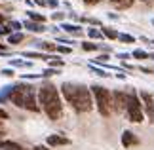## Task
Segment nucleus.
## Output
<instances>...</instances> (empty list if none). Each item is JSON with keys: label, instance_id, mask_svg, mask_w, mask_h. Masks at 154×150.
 <instances>
[{"label": "nucleus", "instance_id": "f257e3e1", "mask_svg": "<svg viewBox=\"0 0 154 150\" xmlns=\"http://www.w3.org/2000/svg\"><path fill=\"white\" fill-rule=\"evenodd\" d=\"M61 91L76 112H90L93 109V95L86 86L65 82L61 86Z\"/></svg>", "mask_w": 154, "mask_h": 150}, {"label": "nucleus", "instance_id": "f03ea898", "mask_svg": "<svg viewBox=\"0 0 154 150\" xmlns=\"http://www.w3.org/2000/svg\"><path fill=\"white\" fill-rule=\"evenodd\" d=\"M38 103L42 105L44 112L48 114L51 120H57L63 112V105H61V97L57 93V87L53 84H44L38 91Z\"/></svg>", "mask_w": 154, "mask_h": 150}, {"label": "nucleus", "instance_id": "7ed1b4c3", "mask_svg": "<svg viewBox=\"0 0 154 150\" xmlns=\"http://www.w3.org/2000/svg\"><path fill=\"white\" fill-rule=\"evenodd\" d=\"M93 99H95V103H97V109L99 112L103 114V116H110L112 114V101H110V91H106L105 87L101 86H93Z\"/></svg>", "mask_w": 154, "mask_h": 150}, {"label": "nucleus", "instance_id": "20e7f679", "mask_svg": "<svg viewBox=\"0 0 154 150\" xmlns=\"http://www.w3.org/2000/svg\"><path fill=\"white\" fill-rule=\"evenodd\" d=\"M126 110L129 114V120L135 124H141L145 120L143 116V106H141V101H139V95L135 91H129L128 93V103H126Z\"/></svg>", "mask_w": 154, "mask_h": 150}, {"label": "nucleus", "instance_id": "39448f33", "mask_svg": "<svg viewBox=\"0 0 154 150\" xmlns=\"http://www.w3.org/2000/svg\"><path fill=\"white\" fill-rule=\"evenodd\" d=\"M27 87L29 84L25 86V84H17V86L14 87V91H11L10 95V103H14L15 106H25V95H27Z\"/></svg>", "mask_w": 154, "mask_h": 150}, {"label": "nucleus", "instance_id": "423d86ee", "mask_svg": "<svg viewBox=\"0 0 154 150\" xmlns=\"http://www.w3.org/2000/svg\"><path fill=\"white\" fill-rule=\"evenodd\" d=\"M23 109H29V110H32V112H38V103H36V89H34V86H31L29 84V87H27V95H25V106Z\"/></svg>", "mask_w": 154, "mask_h": 150}, {"label": "nucleus", "instance_id": "0eeeda50", "mask_svg": "<svg viewBox=\"0 0 154 150\" xmlns=\"http://www.w3.org/2000/svg\"><path fill=\"white\" fill-rule=\"evenodd\" d=\"M110 101H112V110L120 112L126 109V103H128V93H122V91H112L110 93Z\"/></svg>", "mask_w": 154, "mask_h": 150}, {"label": "nucleus", "instance_id": "6e6552de", "mask_svg": "<svg viewBox=\"0 0 154 150\" xmlns=\"http://www.w3.org/2000/svg\"><path fill=\"white\" fill-rule=\"evenodd\" d=\"M141 99L145 103V110L149 114V118H154V97L149 91H141Z\"/></svg>", "mask_w": 154, "mask_h": 150}, {"label": "nucleus", "instance_id": "1a4fd4ad", "mask_svg": "<svg viewBox=\"0 0 154 150\" xmlns=\"http://www.w3.org/2000/svg\"><path fill=\"white\" fill-rule=\"evenodd\" d=\"M46 142H48L50 146H65V145H69V139L67 137H61V135H50L48 139H46Z\"/></svg>", "mask_w": 154, "mask_h": 150}, {"label": "nucleus", "instance_id": "9d476101", "mask_svg": "<svg viewBox=\"0 0 154 150\" xmlns=\"http://www.w3.org/2000/svg\"><path fill=\"white\" fill-rule=\"evenodd\" d=\"M135 142H137V137H135L131 131H124V133H122V145L126 146V148L128 146H133Z\"/></svg>", "mask_w": 154, "mask_h": 150}, {"label": "nucleus", "instance_id": "9b49d317", "mask_svg": "<svg viewBox=\"0 0 154 150\" xmlns=\"http://www.w3.org/2000/svg\"><path fill=\"white\" fill-rule=\"evenodd\" d=\"M25 27H27V31H32V32H44L46 31L44 23H36V21H25Z\"/></svg>", "mask_w": 154, "mask_h": 150}, {"label": "nucleus", "instance_id": "f8f14e48", "mask_svg": "<svg viewBox=\"0 0 154 150\" xmlns=\"http://www.w3.org/2000/svg\"><path fill=\"white\" fill-rule=\"evenodd\" d=\"M61 27H63L67 32H70V34H76V36H80V34H82V29H80L78 25H70V23H63Z\"/></svg>", "mask_w": 154, "mask_h": 150}, {"label": "nucleus", "instance_id": "ddd939ff", "mask_svg": "<svg viewBox=\"0 0 154 150\" xmlns=\"http://www.w3.org/2000/svg\"><path fill=\"white\" fill-rule=\"evenodd\" d=\"M0 150H23L17 142H11V141H6V142H0Z\"/></svg>", "mask_w": 154, "mask_h": 150}, {"label": "nucleus", "instance_id": "4468645a", "mask_svg": "<svg viewBox=\"0 0 154 150\" xmlns=\"http://www.w3.org/2000/svg\"><path fill=\"white\" fill-rule=\"evenodd\" d=\"M8 42L11 46H17L19 42H23V32H14V34H10L8 36Z\"/></svg>", "mask_w": 154, "mask_h": 150}, {"label": "nucleus", "instance_id": "2eb2a0df", "mask_svg": "<svg viewBox=\"0 0 154 150\" xmlns=\"http://www.w3.org/2000/svg\"><path fill=\"white\" fill-rule=\"evenodd\" d=\"M103 29V34L106 38H110V40H118V32L114 31V29H110V27H101Z\"/></svg>", "mask_w": 154, "mask_h": 150}, {"label": "nucleus", "instance_id": "dca6fc26", "mask_svg": "<svg viewBox=\"0 0 154 150\" xmlns=\"http://www.w3.org/2000/svg\"><path fill=\"white\" fill-rule=\"evenodd\" d=\"M27 17L31 21H36V23H44L46 21V17L42 14H34V11H27Z\"/></svg>", "mask_w": 154, "mask_h": 150}, {"label": "nucleus", "instance_id": "f3484780", "mask_svg": "<svg viewBox=\"0 0 154 150\" xmlns=\"http://www.w3.org/2000/svg\"><path fill=\"white\" fill-rule=\"evenodd\" d=\"M118 40L124 42V44H133L135 42V38L131 36V34H118Z\"/></svg>", "mask_w": 154, "mask_h": 150}, {"label": "nucleus", "instance_id": "a211bd4d", "mask_svg": "<svg viewBox=\"0 0 154 150\" xmlns=\"http://www.w3.org/2000/svg\"><path fill=\"white\" fill-rule=\"evenodd\" d=\"M40 47H42V50H46V51H53L57 46H53L51 42H40Z\"/></svg>", "mask_w": 154, "mask_h": 150}, {"label": "nucleus", "instance_id": "6ab92c4d", "mask_svg": "<svg viewBox=\"0 0 154 150\" xmlns=\"http://www.w3.org/2000/svg\"><path fill=\"white\" fill-rule=\"evenodd\" d=\"M131 57H137V59H146V57H149V53L143 51V50H135Z\"/></svg>", "mask_w": 154, "mask_h": 150}, {"label": "nucleus", "instance_id": "aec40b11", "mask_svg": "<svg viewBox=\"0 0 154 150\" xmlns=\"http://www.w3.org/2000/svg\"><path fill=\"white\" fill-rule=\"evenodd\" d=\"M88 36H90V38H101L103 32H99L97 29H90V31H88Z\"/></svg>", "mask_w": 154, "mask_h": 150}, {"label": "nucleus", "instance_id": "412c9836", "mask_svg": "<svg viewBox=\"0 0 154 150\" xmlns=\"http://www.w3.org/2000/svg\"><path fill=\"white\" fill-rule=\"evenodd\" d=\"M82 47H84L86 51H93V50H97V46H95V44H91V42H82Z\"/></svg>", "mask_w": 154, "mask_h": 150}, {"label": "nucleus", "instance_id": "4be33fe9", "mask_svg": "<svg viewBox=\"0 0 154 150\" xmlns=\"http://www.w3.org/2000/svg\"><path fill=\"white\" fill-rule=\"evenodd\" d=\"M11 65H14V67H31V63H25V61H21V59H15V61H11Z\"/></svg>", "mask_w": 154, "mask_h": 150}, {"label": "nucleus", "instance_id": "5701e85b", "mask_svg": "<svg viewBox=\"0 0 154 150\" xmlns=\"http://www.w3.org/2000/svg\"><path fill=\"white\" fill-rule=\"evenodd\" d=\"M50 65L55 69V67H63L65 63H63V59H50Z\"/></svg>", "mask_w": 154, "mask_h": 150}, {"label": "nucleus", "instance_id": "b1692460", "mask_svg": "<svg viewBox=\"0 0 154 150\" xmlns=\"http://www.w3.org/2000/svg\"><path fill=\"white\" fill-rule=\"evenodd\" d=\"M53 74H57V69H48V70H44V72H42V78H50Z\"/></svg>", "mask_w": 154, "mask_h": 150}, {"label": "nucleus", "instance_id": "393cba45", "mask_svg": "<svg viewBox=\"0 0 154 150\" xmlns=\"http://www.w3.org/2000/svg\"><path fill=\"white\" fill-rule=\"evenodd\" d=\"M4 34H11V27H10V25L0 27V36H4Z\"/></svg>", "mask_w": 154, "mask_h": 150}, {"label": "nucleus", "instance_id": "a878e982", "mask_svg": "<svg viewBox=\"0 0 154 150\" xmlns=\"http://www.w3.org/2000/svg\"><path fill=\"white\" fill-rule=\"evenodd\" d=\"M55 50H57L59 53H72V50H70V47H69V46H57V47H55Z\"/></svg>", "mask_w": 154, "mask_h": 150}, {"label": "nucleus", "instance_id": "bb28decb", "mask_svg": "<svg viewBox=\"0 0 154 150\" xmlns=\"http://www.w3.org/2000/svg\"><path fill=\"white\" fill-rule=\"evenodd\" d=\"M91 69H93V72H95V74H99V76H109V72H105V70L103 69H95V67H93V65H91Z\"/></svg>", "mask_w": 154, "mask_h": 150}, {"label": "nucleus", "instance_id": "cd10ccee", "mask_svg": "<svg viewBox=\"0 0 154 150\" xmlns=\"http://www.w3.org/2000/svg\"><path fill=\"white\" fill-rule=\"evenodd\" d=\"M10 27H11V31H15V32H17V31L21 29V23H19V21H11V23H10Z\"/></svg>", "mask_w": 154, "mask_h": 150}, {"label": "nucleus", "instance_id": "c85d7f7f", "mask_svg": "<svg viewBox=\"0 0 154 150\" xmlns=\"http://www.w3.org/2000/svg\"><path fill=\"white\" fill-rule=\"evenodd\" d=\"M2 74H4V76H14V70H11V69H4Z\"/></svg>", "mask_w": 154, "mask_h": 150}, {"label": "nucleus", "instance_id": "c756f323", "mask_svg": "<svg viewBox=\"0 0 154 150\" xmlns=\"http://www.w3.org/2000/svg\"><path fill=\"white\" fill-rule=\"evenodd\" d=\"M6 118H8V112H6V110H2V109H0V122H2V120H6Z\"/></svg>", "mask_w": 154, "mask_h": 150}, {"label": "nucleus", "instance_id": "7c9ffc66", "mask_svg": "<svg viewBox=\"0 0 154 150\" xmlns=\"http://www.w3.org/2000/svg\"><path fill=\"white\" fill-rule=\"evenodd\" d=\"M118 59H122V61H126V59H129L128 53H118Z\"/></svg>", "mask_w": 154, "mask_h": 150}, {"label": "nucleus", "instance_id": "2f4dec72", "mask_svg": "<svg viewBox=\"0 0 154 150\" xmlns=\"http://www.w3.org/2000/svg\"><path fill=\"white\" fill-rule=\"evenodd\" d=\"M51 17H53V19H55V21H57V19H63V14H57V11H55V14H53Z\"/></svg>", "mask_w": 154, "mask_h": 150}, {"label": "nucleus", "instance_id": "473e14b6", "mask_svg": "<svg viewBox=\"0 0 154 150\" xmlns=\"http://www.w3.org/2000/svg\"><path fill=\"white\" fill-rule=\"evenodd\" d=\"M59 2H57V0H48V6H51V8H55V6H57Z\"/></svg>", "mask_w": 154, "mask_h": 150}, {"label": "nucleus", "instance_id": "72a5a7b5", "mask_svg": "<svg viewBox=\"0 0 154 150\" xmlns=\"http://www.w3.org/2000/svg\"><path fill=\"white\" fill-rule=\"evenodd\" d=\"M34 4H38V6H46L48 2H46V0H34Z\"/></svg>", "mask_w": 154, "mask_h": 150}, {"label": "nucleus", "instance_id": "f704fd0d", "mask_svg": "<svg viewBox=\"0 0 154 150\" xmlns=\"http://www.w3.org/2000/svg\"><path fill=\"white\" fill-rule=\"evenodd\" d=\"M109 59H110V57H109V55H106V53H105V55H101V57H99V61L103 63V61H109Z\"/></svg>", "mask_w": 154, "mask_h": 150}, {"label": "nucleus", "instance_id": "c9c22d12", "mask_svg": "<svg viewBox=\"0 0 154 150\" xmlns=\"http://www.w3.org/2000/svg\"><path fill=\"white\" fill-rule=\"evenodd\" d=\"M88 23H91V25H101V23H99L97 19H88Z\"/></svg>", "mask_w": 154, "mask_h": 150}, {"label": "nucleus", "instance_id": "e433bc0d", "mask_svg": "<svg viewBox=\"0 0 154 150\" xmlns=\"http://www.w3.org/2000/svg\"><path fill=\"white\" fill-rule=\"evenodd\" d=\"M86 4H95V2H99V0H84Z\"/></svg>", "mask_w": 154, "mask_h": 150}, {"label": "nucleus", "instance_id": "4c0bfd02", "mask_svg": "<svg viewBox=\"0 0 154 150\" xmlns=\"http://www.w3.org/2000/svg\"><path fill=\"white\" fill-rule=\"evenodd\" d=\"M32 150H48V148H42V146H36V148H32Z\"/></svg>", "mask_w": 154, "mask_h": 150}, {"label": "nucleus", "instance_id": "58836bf2", "mask_svg": "<svg viewBox=\"0 0 154 150\" xmlns=\"http://www.w3.org/2000/svg\"><path fill=\"white\" fill-rule=\"evenodd\" d=\"M110 2H114V4H116V2H122V0H110Z\"/></svg>", "mask_w": 154, "mask_h": 150}, {"label": "nucleus", "instance_id": "ea45409f", "mask_svg": "<svg viewBox=\"0 0 154 150\" xmlns=\"http://www.w3.org/2000/svg\"><path fill=\"white\" fill-rule=\"evenodd\" d=\"M0 51H4V46L2 44H0Z\"/></svg>", "mask_w": 154, "mask_h": 150}, {"label": "nucleus", "instance_id": "a19ab883", "mask_svg": "<svg viewBox=\"0 0 154 150\" xmlns=\"http://www.w3.org/2000/svg\"><path fill=\"white\" fill-rule=\"evenodd\" d=\"M2 21H4V17H2V15H0V23H2Z\"/></svg>", "mask_w": 154, "mask_h": 150}, {"label": "nucleus", "instance_id": "79ce46f5", "mask_svg": "<svg viewBox=\"0 0 154 150\" xmlns=\"http://www.w3.org/2000/svg\"><path fill=\"white\" fill-rule=\"evenodd\" d=\"M143 2H146V0H143Z\"/></svg>", "mask_w": 154, "mask_h": 150}]
</instances>
